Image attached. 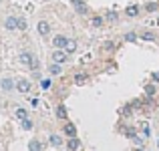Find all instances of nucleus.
<instances>
[{
	"mask_svg": "<svg viewBox=\"0 0 159 151\" xmlns=\"http://www.w3.org/2000/svg\"><path fill=\"white\" fill-rule=\"evenodd\" d=\"M66 115H69V113H66V107H65V105H58V107H57V117L61 121H65Z\"/></svg>",
	"mask_w": 159,
	"mask_h": 151,
	"instance_id": "14",
	"label": "nucleus"
},
{
	"mask_svg": "<svg viewBox=\"0 0 159 151\" xmlns=\"http://www.w3.org/2000/svg\"><path fill=\"white\" fill-rule=\"evenodd\" d=\"M48 73H51V75H61L62 73V65H58V62L48 65Z\"/></svg>",
	"mask_w": 159,
	"mask_h": 151,
	"instance_id": "13",
	"label": "nucleus"
},
{
	"mask_svg": "<svg viewBox=\"0 0 159 151\" xmlns=\"http://www.w3.org/2000/svg\"><path fill=\"white\" fill-rule=\"evenodd\" d=\"M0 89L6 91V93H10L12 89H16V83L12 81V79H2V81H0Z\"/></svg>",
	"mask_w": 159,
	"mask_h": 151,
	"instance_id": "7",
	"label": "nucleus"
},
{
	"mask_svg": "<svg viewBox=\"0 0 159 151\" xmlns=\"http://www.w3.org/2000/svg\"><path fill=\"white\" fill-rule=\"evenodd\" d=\"M157 147H159V141H157Z\"/></svg>",
	"mask_w": 159,
	"mask_h": 151,
	"instance_id": "30",
	"label": "nucleus"
},
{
	"mask_svg": "<svg viewBox=\"0 0 159 151\" xmlns=\"http://www.w3.org/2000/svg\"><path fill=\"white\" fill-rule=\"evenodd\" d=\"M66 43H69V39H66L65 34H57V36L52 39V47H54V48H65Z\"/></svg>",
	"mask_w": 159,
	"mask_h": 151,
	"instance_id": "5",
	"label": "nucleus"
},
{
	"mask_svg": "<svg viewBox=\"0 0 159 151\" xmlns=\"http://www.w3.org/2000/svg\"><path fill=\"white\" fill-rule=\"evenodd\" d=\"M4 28H6V30H18V16H6Z\"/></svg>",
	"mask_w": 159,
	"mask_h": 151,
	"instance_id": "3",
	"label": "nucleus"
},
{
	"mask_svg": "<svg viewBox=\"0 0 159 151\" xmlns=\"http://www.w3.org/2000/svg\"><path fill=\"white\" fill-rule=\"evenodd\" d=\"M135 39H137V34H135V32H127V34H125V40H127V43H133Z\"/></svg>",
	"mask_w": 159,
	"mask_h": 151,
	"instance_id": "25",
	"label": "nucleus"
},
{
	"mask_svg": "<svg viewBox=\"0 0 159 151\" xmlns=\"http://www.w3.org/2000/svg\"><path fill=\"white\" fill-rule=\"evenodd\" d=\"M73 4H75V8H77L79 14H87V12H89V8H87L85 0H73Z\"/></svg>",
	"mask_w": 159,
	"mask_h": 151,
	"instance_id": "8",
	"label": "nucleus"
},
{
	"mask_svg": "<svg viewBox=\"0 0 159 151\" xmlns=\"http://www.w3.org/2000/svg\"><path fill=\"white\" fill-rule=\"evenodd\" d=\"M69 61V53L65 48H54L52 53V62H58V65H65Z\"/></svg>",
	"mask_w": 159,
	"mask_h": 151,
	"instance_id": "1",
	"label": "nucleus"
},
{
	"mask_svg": "<svg viewBox=\"0 0 159 151\" xmlns=\"http://www.w3.org/2000/svg\"><path fill=\"white\" fill-rule=\"evenodd\" d=\"M51 85H52L51 79H43V81H40V87H43V89H51Z\"/></svg>",
	"mask_w": 159,
	"mask_h": 151,
	"instance_id": "21",
	"label": "nucleus"
},
{
	"mask_svg": "<svg viewBox=\"0 0 159 151\" xmlns=\"http://www.w3.org/2000/svg\"><path fill=\"white\" fill-rule=\"evenodd\" d=\"M153 81H155V83H159V73H153Z\"/></svg>",
	"mask_w": 159,
	"mask_h": 151,
	"instance_id": "28",
	"label": "nucleus"
},
{
	"mask_svg": "<svg viewBox=\"0 0 159 151\" xmlns=\"http://www.w3.org/2000/svg\"><path fill=\"white\" fill-rule=\"evenodd\" d=\"M48 141H51L52 147H61V145H62V137H61V135H57V133H52V135L48 137Z\"/></svg>",
	"mask_w": 159,
	"mask_h": 151,
	"instance_id": "10",
	"label": "nucleus"
},
{
	"mask_svg": "<svg viewBox=\"0 0 159 151\" xmlns=\"http://www.w3.org/2000/svg\"><path fill=\"white\" fill-rule=\"evenodd\" d=\"M91 24H93V26H101V24H103V18H101V16H95V18L91 20Z\"/></svg>",
	"mask_w": 159,
	"mask_h": 151,
	"instance_id": "24",
	"label": "nucleus"
},
{
	"mask_svg": "<svg viewBox=\"0 0 159 151\" xmlns=\"http://www.w3.org/2000/svg\"><path fill=\"white\" fill-rule=\"evenodd\" d=\"M26 28H28V22H26V18L18 16V30H26Z\"/></svg>",
	"mask_w": 159,
	"mask_h": 151,
	"instance_id": "20",
	"label": "nucleus"
},
{
	"mask_svg": "<svg viewBox=\"0 0 159 151\" xmlns=\"http://www.w3.org/2000/svg\"><path fill=\"white\" fill-rule=\"evenodd\" d=\"M85 81H87V75H85V73H79V75H75V83H77V85H83Z\"/></svg>",
	"mask_w": 159,
	"mask_h": 151,
	"instance_id": "19",
	"label": "nucleus"
},
{
	"mask_svg": "<svg viewBox=\"0 0 159 151\" xmlns=\"http://www.w3.org/2000/svg\"><path fill=\"white\" fill-rule=\"evenodd\" d=\"M28 151H43V143L36 139H32L30 143H28Z\"/></svg>",
	"mask_w": 159,
	"mask_h": 151,
	"instance_id": "15",
	"label": "nucleus"
},
{
	"mask_svg": "<svg viewBox=\"0 0 159 151\" xmlns=\"http://www.w3.org/2000/svg\"><path fill=\"white\" fill-rule=\"evenodd\" d=\"M30 89H32V83L28 79H18L16 81V91L18 93H30Z\"/></svg>",
	"mask_w": 159,
	"mask_h": 151,
	"instance_id": "2",
	"label": "nucleus"
},
{
	"mask_svg": "<svg viewBox=\"0 0 159 151\" xmlns=\"http://www.w3.org/2000/svg\"><path fill=\"white\" fill-rule=\"evenodd\" d=\"M135 151H145V149H143V147H137V149H135Z\"/></svg>",
	"mask_w": 159,
	"mask_h": 151,
	"instance_id": "29",
	"label": "nucleus"
},
{
	"mask_svg": "<svg viewBox=\"0 0 159 151\" xmlns=\"http://www.w3.org/2000/svg\"><path fill=\"white\" fill-rule=\"evenodd\" d=\"M145 93H147V95H155V87H153V85H147V87H145Z\"/></svg>",
	"mask_w": 159,
	"mask_h": 151,
	"instance_id": "27",
	"label": "nucleus"
},
{
	"mask_svg": "<svg viewBox=\"0 0 159 151\" xmlns=\"http://www.w3.org/2000/svg\"><path fill=\"white\" fill-rule=\"evenodd\" d=\"M36 30H39L40 36H48V32H51V24H48L47 20H40V22L36 24Z\"/></svg>",
	"mask_w": 159,
	"mask_h": 151,
	"instance_id": "6",
	"label": "nucleus"
},
{
	"mask_svg": "<svg viewBox=\"0 0 159 151\" xmlns=\"http://www.w3.org/2000/svg\"><path fill=\"white\" fill-rule=\"evenodd\" d=\"M32 127H34V123H32L28 117H26V119H22V129H24V131H30Z\"/></svg>",
	"mask_w": 159,
	"mask_h": 151,
	"instance_id": "18",
	"label": "nucleus"
},
{
	"mask_svg": "<svg viewBox=\"0 0 159 151\" xmlns=\"http://www.w3.org/2000/svg\"><path fill=\"white\" fill-rule=\"evenodd\" d=\"M66 147H69L70 151H77L79 147H81V141H79L77 137H70V139L66 141Z\"/></svg>",
	"mask_w": 159,
	"mask_h": 151,
	"instance_id": "9",
	"label": "nucleus"
},
{
	"mask_svg": "<svg viewBox=\"0 0 159 151\" xmlns=\"http://www.w3.org/2000/svg\"><path fill=\"white\" fill-rule=\"evenodd\" d=\"M145 10H147V12H155L157 10V2H149L147 6H145Z\"/></svg>",
	"mask_w": 159,
	"mask_h": 151,
	"instance_id": "23",
	"label": "nucleus"
},
{
	"mask_svg": "<svg viewBox=\"0 0 159 151\" xmlns=\"http://www.w3.org/2000/svg\"><path fill=\"white\" fill-rule=\"evenodd\" d=\"M157 2H159V0H157Z\"/></svg>",
	"mask_w": 159,
	"mask_h": 151,
	"instance_id": "31",
	"label": "nucleus"
},
{
	"mask_svg": "<svg viewBox=\"0 0 159 151\" xmlns=\"http://www.w3.org/2000/svg\"><path fill=\"white\" fill-rule=\"evenodd\" d=\"M125 14H127V16H131V18H135V16L139 14V6H137V4H131V6H127Z\"/></svg>",
	"mask_w": 159,
	"mask_h": 151,
	"instance_id": "11",
	"label": "nucleus"
},
{
	"mask_svg": "<svg viewBox=\"0 0 159 151\" xmlns=\"http://www.w3.org/2000/svg\"><path fill=\"white\" fill-rule=\"evenodd\" d=\"M65 135L66 137H75V135H77V127H75L73 123H66L65 125Z\"/></svg>",
	"mask_w": 159,
	"mask_h": 151,
	"instance_id": "12",
	"label": "nucleus"
},
{
	"mask_svg": "<svg viewBox=\"0 0 159 151\" xmlns=\"http://www.w3.org/2000/svg\"><path fill=\"white\" fill-rule=\"evenodd\" d=\"M32 61H34V54L26 53V50L18 54V62H20V65H24V66H30V65H32Z\"/></svg>",
	"mask_w": 159,
	"mask_h": 151,
	"instance_id": "4",
	"label": "nucleus"
},
{
	"mask_svg": "<svg viewBox=\"0 0 159 151\" xmlns=\"http://www.w3.org/2000/svg\"><path fill=\"white\" fill-rule=\"evenodd\" d=\"M26 117H28V111H26V109H22V107L16 109V119L22 121V119H26Z\"/></svg>",
	"mask_w": 159,
	"mask_h": 151,
	"instance_id": "17",
	"label": "nucleus"
},
{
	"mask_svg": "<svg viewBox=\"0 0 159 151\" xmlns=\"http://www.w3.org/2000/svg\"><path fill=\"white\" fill-rule=\"evenodd\" d=\"M107 20H109V22H115V20H117V12H109V14H107Z\"/></svg>",
	"mask_w": 159,
	"mask_h": 151,
	"instance_id": "26",
	"label": "nucleus"
},
{
	"mask_svg": "<svg viewBox=\"0 0 159 151\" xmlns=\"http://www.w3.org/2000/svg\"><path fill=\"white\" fill-rule=\"evenodd\" d=\"M65 50H66V53H69V54H73L75 50H77V43H75L73 39H69V43H66V47H65Z\"/></svg>",
	"mask_w": 159,
	"mask_h": 151,
	"instance_id": "16",
	"label": "nucleus"
},
{
	"mask_svg": "<svg viewBox=\"0 0 159 151\" xmlns=\"http://www.w3.org/2000/svg\"><path fill=\"white\" fill-rule=\"evenodd\" d=\"M141 39H143V40H155V34H153V32H143Z\"/></svg>",
	"mask_w": 159,
	"mask_h": 151,
	"instance_id": "22",
	"label": "nucleus"
}]
</instances>
